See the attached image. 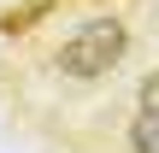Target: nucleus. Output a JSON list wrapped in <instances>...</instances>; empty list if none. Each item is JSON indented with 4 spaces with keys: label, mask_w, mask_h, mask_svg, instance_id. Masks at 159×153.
I'll return each instance as SVG.
<instances>
[{
    "label": "nucleus",
    "mask_w": 159,
    "mask_h": 153,
    "mask_svg": "<svg viewBox=\"0 0 159 153\" xmlns=\"http://www.w3.org/2000/svg\"><path fill=\"white\" fill-rule=\"evenodd\" d=\"M47 77L53 83H71V88H100L106 77H118L130 65V24L118 12H89L77 18L71 29H59L41 53Z\"/></svg>",
    "instance_id": "nucleus-1"
},
{
    "label": "nucleus",
    "mask_w": 159,
    "mask_h": 153,
    "mask_svg": "<svg viewBox=\"0 0 159 153\" xmlns=\"http://www.w3.org/2000/svg\"><path fill=\"white\" fill-rule=\"evenodd\" d=\"M124 153H159V71L142 77L130 124H124Z\"/></svg>",
    "instance_id": "nucleus-2"
}]
</instances>
